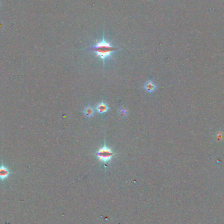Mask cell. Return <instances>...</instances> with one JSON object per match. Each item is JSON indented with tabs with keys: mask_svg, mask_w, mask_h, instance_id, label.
Wrapping results in <instances>:
<instances>
[{
	"mask_svg": "<svg viewBox=\"0 0 224 224\" xmlns=\"http://www.w3.org/2000/svg\"><path fill=\"white\" fill-rule=\"evenodd\" d=\"M121 49L113 46L111 42H108L105 39L104 32L103 36L100 41H97L95 45L90 48L86 49L85 50H89L95 53V57H99L103 63V66H105L106 60L108 58H112V54L113 52L121 50Z\"/></svg>",
	"mask_w": 224,
	"mask_h": 224,
	"instance_id": "cell-1",
	"label": "cell"
},
{
	"mask_svg": "<svg viewBox=\"0 0 224 224\" xmlns=\"http://www.w3.org/2000/svg\"><path fill=\"white\" fill-rule=\"evenodd\" d=\"M96 155L98 159V161L106 164V163L111 162L112 159L116 156L117 153L112 150V148L109 147L106 145L105 140L104 146L98 149L96 152Z\"/></svg>",
	"mask_w": 224,
	"mask_h": 224,
	"instance_id": "cell-2",
	"label": "cell"
},
{
	"mask_svg": "<svg viewBox=\"0 0 224 224\" xmlns=\"http://www.w3.org/2000/svg\"><path fill=\"white\" fill-rule=\"evenodd\" d=\"M11 174L10 170L6 166L2 164L0 166V181H4Z\"/></svg>",
	"mask_w": 224,
	"mask_h": 224,
	"instance_id": "cell-3",
	"label": "cell"
},
{
	"mask_svg": "<svg viewBox=\"0 0 224 224\" xmlns=\"http://www.w3.org/2000/svg\"><path fill=\"white\" fill-rule=\"evenodd\" d=\"M157 85L155 84L153 81H151V80L146 81L145 83V84L144 85V89L149 93H151L154 92V91L157 89Z\"/></svg>",
	"mask_w": 224,
	"mask_h": 224,
	"instance_id": "cell-4",
	"label": "cell"
},
{
	"mask_svg": "<svg viewBox=\"0 0 224 224\" xmlns=\"http://www.w3.org/2000/svg\"><path fill=\"white\" fill-rule=\"evenodd\" d=\"M96 111L98 113H100V114H104V113H107L109 110V107L104 102H101L98 103L96 106Z\"/></svg>",
	"mask_w": 224,
	"mask_h": 224,
	"instance_id": "cell-5",
	"label": "cell"
},
{
	"mask_svg": "<svg viewBox=\"0 0 224 224\" xmlns=\"http://www.w3.org/2000/svg\"><path fill=\"white\" fill-rule=\"evenodd\" d=\"M83 112L85 116L90 117L93 116L94 113H95V110H94V109L91 106H87V107H85L84 109H83Z\"/></svg>",
	"mask_w": 224,
	"mask_h": 224,
	"instance_id": "cell-6",
	"label": "cell"
},
{
	"mask_svg": "<svg viewBox=\"0 0 224 224\" xmlns=\"http://www.w3.org/2000/svg\"><path fill=\"white\" fill-rule=\"evenodd\" d=\"M117 114L120 117H122V118H124V117H127L128 115V111L123 107H121L118 111H117Z\"/></svg>",
	"mask_w": 224,
	"mask_h": 224,
	"instance_id": "cell-7",
	"label": "cell"
}]
</instances>
